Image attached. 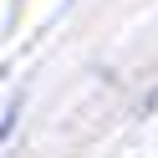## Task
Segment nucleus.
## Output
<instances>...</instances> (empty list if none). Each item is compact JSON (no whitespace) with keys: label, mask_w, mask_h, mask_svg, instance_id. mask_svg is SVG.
I'll use <instances>...</instances> for the list:
<instances>
[]
</instances>
